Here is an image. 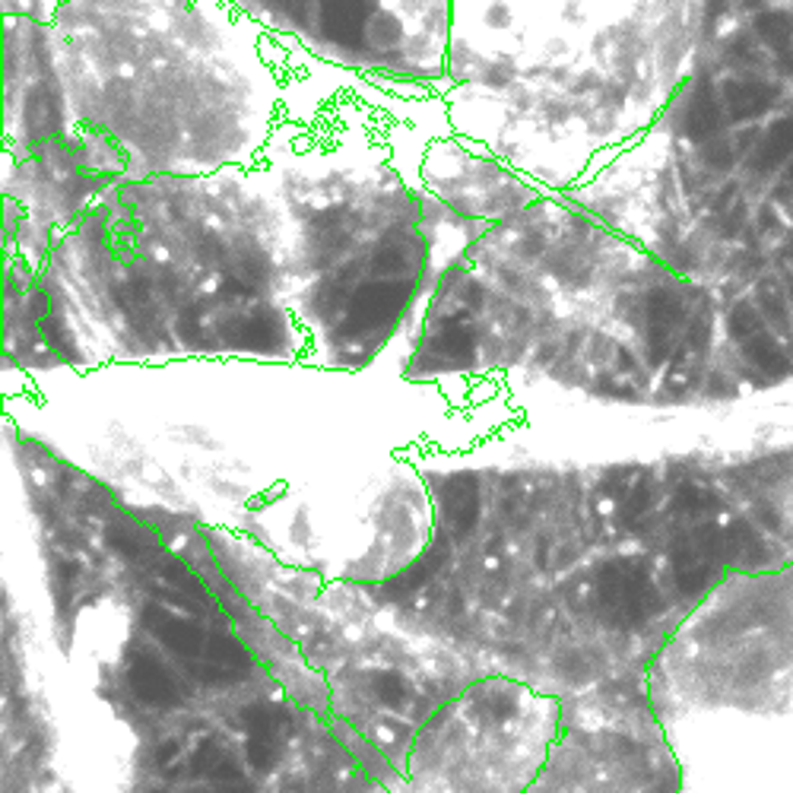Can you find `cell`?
<instances>
[{
  "label": "cell",
  "mask_w": 793,
  "mask_h": 793,
  "mask_svg": "<svg viewBox=\"0 0 793 793\" xmlns=\"http://www.w3.org/2000/svg\"><path fill=\"white\" fill-rule=\"evenodd\" d=\"M743 353H746V359H750L765 378H772V381H781V378H787V375H793V363L791 356L781 349V346L774 344L772 334H765V327H755L752 334H746L743 340Z\"/></svg>",
  "instance_id": "1"
},
{
  "label": "cell",
  "mask_w": 793,
  "mask_h": 793,
  "mask_svg": "<svg viewBox=\"0 0 793 793\" xmlns=\"http://www.w3.org/2000/svg\"><path fill=\"white\" fill-rule=\"evenodd\" d=\"M777 89L765 80H743V83H730L727 87V108L730 118L746 121V118H759L774 106Z\"/></svg>",
  "instance_id": "2"
},
{
  "label": "cell",
  "mask_w": 793,
  "mask_h": 793,
  "mask_svg": "<svg viewBox=\"0 0 793 793\" xmlns=\"http://www.w3.org/2000/svg\"><path fill=\"white\" fill-rule=\"evenodd\" d=\"M755 26H759L762 39H765V42H769V48L774 51L777 65L784 67V70H787V73L793 77V17L791 13H784V10H769V13H762V17L755 20Z\"/></svg>",
  "instance_id": "3"
},
{
  "label": "cell",
  "mask_w": 793,
  "mask_h": 793,
  "mask_svg": "<svg viewBox=\"0 0 793 793\" xmlns=\"http://www.w3.org/2000/svg\"><path fill=\"white\" fill-rule=\"evenodd\" d=\"M793 156V121H774V128H769V133L762 137L759 143V169L772 172L777 166H784Z\"/></svg>",
  "instance_id": "4"
},
{
  "label": "cell",
  "mask_w": 793,
  "mask_h": 793,
  "mask_svg": "<svg viewBox=\"0 0 793 793\" xmlns=\"http://www.w3.org/2000/svg\"><path fill=\"white\" fill-rule=\"evenodd\" d=\"M717 125H721V108H717L714 96H711L705 87L695 96L692 108H688V130H692L695 137H707V133L717 130Z\"/></svg>",
  "instance_id": "5"
},
{
  "label": "cell",
  "mask_w": 793,
  "mask_h": 793,
  "mask_svg": "<svg viewBox=\"0 0 793 793\" xmlns=\"http://www.w3.org/2000/svg\"><path fill=\"white\" fill-rule=\"evenodd\" d=\"M791 181H793V166H791Z\"/></svg>",
  "instance_id": "6"
}]
</instances>
